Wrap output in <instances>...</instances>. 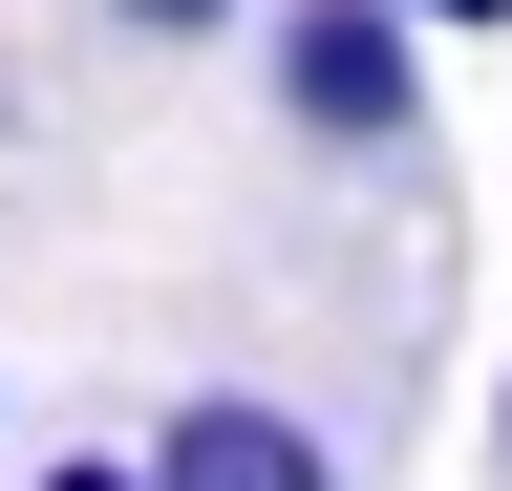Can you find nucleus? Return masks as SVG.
Listing matches in <instances>:
<instances>
[{
    "label": "nucleus",
    "instance_id": "f03ea898",
    "mask_svg": "<svg viewBox=\"0 0 512 491\" xmlns=\"http://www.w3.org/2000/svg\"><path fill=\"white\" fill-rule=\"evenodd\" d=\"M150 470H171V491H342V470H320V427H299V406H256V385L171 406V427H150Z\"/></svg>",
    "mask_w": 512,
    "mask_h": 491
},
{
    "label": "nucleus",
    "instance_id": "20e7f679",
    "mask_svg": "<svg viewBox=\"0 0 512 491\" xmlns=\"http://www.w3.org/2000/svg\"><path fill=\"white\" fill-rule=\"evenodd\" d=\"M406 22H427V43H448V22H512V0H406Z\"/></svg>",
    "mask_w": 512,
    "mask_h": 491
},
{
    "label": "nucleus",
    "instance_id": "f257e3e1",
    "mask_svg": "<svg viewBox=\"0 0 512 491\" xmlns=\"http://www.w3.org/2000/svg\"><path fill=\"white\" fill-rule=\"evenodd\" d=\"M256 43H278V107L320 150H406L427 129V22H406V0H278Z\"/></svg>",
    "mask_w": 512,
    "mask_h": 491
},
{
    "label": "nucleus",
    "instance_id": "7ed1b4c3",
    "mask_svg": "<svg viewBox=\"0 0 512 491\" xmlns=\"http://www.w3.org/2000/svg\"><path fill=\"white\" fill-rule=\"evenodd\" d=\"M43 491H171V470H107V449H64V470H43Z\"/></svg>",
    "mask_w": 512,
    "mask_h": 491
},
{
    "label": "nucleus",
    "instance_id": "39448f33",
    "mask_svg": "<svg viewBox=\"0 0 512 491\" xmlns=\"http://www.w3.org/2000/svg\"><path fill=\"white\" fill-rule=\"evenodd\" d=\"M128 22H235V0H128Z\"/></svg>",
    "mask_w": 512,
    "mask_h": 491
},
{
    "label": "nucleus",
    "instance_id": "423d86ee",
    "mask_svg": "<svg viewBox=\"0 0 512 491\" xmlns=\"http://www.w3.org/2000/svg\"><path fill=\"white\" fill-rule=\"evenodd\" d=\"M491 427H512V406H491Z\"/></svg>",
    "mask_w": 512,
    "mask_h": 491
}]
</instances>
